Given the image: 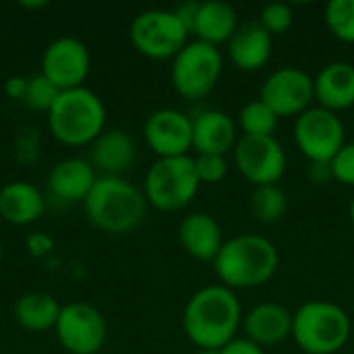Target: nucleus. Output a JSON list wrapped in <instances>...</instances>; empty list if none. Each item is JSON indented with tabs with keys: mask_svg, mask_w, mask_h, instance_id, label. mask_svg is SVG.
Returning <instances> with one entry per match:
<instances>
[{
	"mask_svg": "<svg viewBox=\"0 0 354 354\" xmlns=\"http://www.w3.org/2000/svg\"><path fill=\"white\" fill-rule=\"evenodd\" d=\"M243 307L234 290L222 284L199 288L185 305L183 330L199 351H220L236 338Z\"/></svg>",
	"mask_w": 354,
	"mask_h": 354,
	"instance_id": "obj_1",
	"label": "nucleus"
},
{
	"mask_svg": "<svg viewBox=\"0 0 354 354\" xmlns=\"http://www.w3.org/2000/svg\"><path fill=\"white\" fill-rule=\"evenodd\" d=\"M280 266L276 245L261 234H239L224 241L214 272L222 286L230 290H247L268 284Z\"/></svg>",
	"mask_w": 354,
	"mask_h": 354,
	"instance_id": "obj_2",
	"label": "nucleus"
},
{
	"mask_svg": "<svg viewBox=\"0 0 354 354\" xmlns=\"http://www.w3.org/2000/svg\"><path fill=\"white\" fill-rule=\"evenodd\" d=\"M89 222L106 234H129L145 218L147 199L122 176H97L85 199Z\"/></svg>",
	"mask_w": 354,
	"mask_h": 354,
	"instance_id": "obj_3",
	"label": "nucleus"
},
{
	"mask_svg": "<svg viewBox=\"0 0 354 354\" xmlns=\"http://www.w3.org/2000/svg\"><path fill=\"white\" fill-rule=\"evenodd\" d=\"M48 127L52 137L62 145H91L106 127L104 102L87 87L60 91L48 112Z\"/></svg>",
	"mask_w": 354,
	"mask_h": 354,
	"instance_id": "obj_4",
	"label": "nucleus"
},
{
	"mask_svg": "<svg viewBox=\"0 0 354 354\" xmlns=\"http://www.w3.org/2000/svg\"><path fill=\"white\" fill-rule=\"evenodd\" d=\"M348 313L330 301H307L292 313V340L303 354H336L351 340Z\"/></svg>",
	"mask_w": 354,
	"mask_h": 354,
	"instance_id": "obj_5",
	"label": "nucleus"
},
{
	"mask_svg": "<svg viewBox=\"0 0 354 354\" xmlns=\"http://www.w3.org/2000/svg\"><path fill=\"white\" fill-rule=\"evenodd\" d=\"M199 187L195 158H158L145 174L143 195L147 205L160 212H178L195 199Z\"/></svg>",
	"mask_w": 354,
	"mask_h": 354,
	"instance_id": "obj_6",
	"label": "nucleus"
},
{
	"mask_svg": "<svg viewBox=\"0 0 354 354\" xmlns=\"http://www.w3.org/2000/svg\"><path fill=\"white\" fill-rule=\"evenodd\" d=\"M222 68L224 60L220 48L193 39L172 58L170 79L180 97L203 100L216 89Z\"/></svg>",
	"mask_w": 354,
	"mask_h": 354,
	"instance_id": "obj_7",
	"label": "nucleus"
},
{
	"mask_svg": "<svg viewBox=\"0 0 354 354\" xmlns=\"http://www.w3.org/2000/svg\"><path fill=\"white\" fill-rule=\"evenodd\" d=\"M129 35L139 54L151 60H168L189 44L191 33L174 8H149L133 19Z\"/></svg>",
	"mask_w": 354,
	"mask_h": 354,
	"instance_id": "obj_8",
	"label": "nucleus"
},
{
	"mask_svg": "<svg viewBox=\"0 0 354 354\" xmlns=\"http://www.w3.org/2000/svg\"><path fill=\"white\" fill-rule=\"evenodd\" d=\"M295 143L309 164H330L346 143L344 124L336 112L311 106L295 118Z\"/></svg>",
	"mask_w": 354,
	"mask_h": 354,
	"instance_id": "obj_9",
	"label": "nucleus"
},
{
	"mask_svg": "<svg viewBox=\"0 0 354 354\" xmlns=\"http://www.w3.org/2000/svg\"><path fill=\"white\" fill-rule=\"evenodd\" d=\"M56 338L71 354H97L106 342V319L87 303H68L60 309L56 322Z\"/></svg>",
	"mask_w": 354,
	"mask_h": 354,
	"instance_id": "obj_10",
	"label": "nucleus"
},
{
	"mask_svg": "<svg viewBox=\"0 0 354 354\" xmlns=\"http://www.w3.org/2000/svg\"><path fill=\"white\" fill-rule=\"evenodd\" d=\"M234 164L245 180L253 187L278 185L286 172V151L276 137H239Z\"/></svg>",
	"mask_w": 354,
	"mask_h": 354,
	"instance_id": "obj_11",
	"label": "nucleus"
},
{
	"mask_svg": "<svg viewBox=\"0 0 354 354\" xmlns=\"http://www.w3.org/2000/svg\"><path fill=\"white\" fill-rule=\"evenodd\" d=\"M259 100L268 104L278 118L301 116L315 100L313 77L299 66L274 71L259 89Z\"/></svg>",
	"mask_w": 354,
	"mask_h": 354,
	"instance_id": "obj_12",
	"label": "nucleus"
},
{
	"mask_svg": "<svg viewBox=\"0 0 354 354\" xmlns=\"http://www.w3.org/2000/svg\"><path fill=\"white\" fill-rule=\"evenodd\" d=\"M89 73V50L77 37L54 39L41 56V75L60 91L83 87Z\"/></svg>",
	"mask_w": 354,
	"mask_h": 354,
	"instance_id": "obj_13",
	"label": "nucleus"
},
{
	"mask_svg": "<svg viewBox=\"0 0 354 354\" xmlns=\"http://www.w3.org/2000/svg\"><path fill=\"white\" fill-rule=\"evenodd\" d=\"M143 137L158 158L189 156V149H193V118L174 108L156 110L143 124Z\"/></svg>",
	"mask_w": 354,
	"mask_h": 354,
	"instance_id": "obj_14",
	"label": "nucleus"
},
{
	"mask_svg": "<svg viewBox=\"0 0 354 354\" xmlns=\"http://www.w3.org/2000/svg\"><path fill=\"white\" fill-rule=\"evenodd\" d=\"M245 338L266 346H276L292 338V311L280 303H259L243 315Z\"/></svg>",
	"mask_w": 354,
	"mask_h": 354,
	"instance_id": "obj_15",
	"label": "nucleus"
},
{
	"mask_svg": "<svg viewBox=\"0 0 354 354\" xmlns=\"http://www.w3.org/2000/svg\"><path fill=\"white\" fill-rule=\"evenodd\" d=\"M226 46L228 58L239 71L255 73L270 62L274 37L259 25V21H247L239 25V29Z\"/></svg>",
	"mask_w": 354,
	"mask_h": 354,
	"instance_id": "obj_16",
	"label": "nucleus"
},
{
	"mask_svg": "<svg viewBox=\"0 0 354 354\" xmlns=\"http://www.w3.org/2000/svg\"><path fill=\"white\" fill-rule=\"evenodd\" d=\"M178 241L185 253L193 259L214 263L224 245V234L214 216L205 212H193L183 218L178 226Z\"/></svg>",
	"mask_w": 354,
	"mask_h": 354,
	"instance_id": "obj_17",
	"label": "nucleus"
},
{
	"mask_svg": "<svg viewBox=\"0 0 354 354\" xmlns=\"http://www.w3.org/2000/svg\"><path fill=\"white\" fill-rule=\"evenodd\" d=\"M239 141L236 122L222 110H203L193 118V149L197 156H226Z\"/></svg>",
	"mask_w": 354,
	"mask_h": 354,
	"instance_id": "obj_18",
	"label": "nucleus"
},
{
	"mask_svg": "<svg viewBox=\"0 0 354 354\" xmlns=\"http://www.w3.org/2000/svg\"><path fill=\"white\" fill-rule=\"evenodd\" d=\"M95 180V168L87 160L66 158L52 166L48 174V189L64 203H85Z\"/></svg>",
	"mask_w": 354,
	"mask_h": 354,
	"instance_id": "obj_19",
	"label": "nucleus"
},
{
	"mask_svg": "<svg viewBox=\"0 0 354 354\" xmlns=\"http://www.w3.org/2000/svg\"><path fill=\"white\" fill-rule=\"evenodd\" d=\"M315 100L330 112H342L354 106V64L336 60L313 77Z\"/></svg>",
	"mask_w": 354,
	"mask_h": 354,
	"instance_id": "obj_20",
	"label": "nucleus"
},
{
	"mask_svg": "<svg viewBox=\"0 0 354 354\" xmlns=\"http://www.w3.org/2000/svg\"><path fill=\"white\" fill-rule=\"evenodd\" d=\"M137 158V145L133 137L122 129H108L91 143L89 164L104 172V176H120Z\"/></svg>",
	"mask_w": 354,
	"mask_h": 354,
	"instance_id": "obj_21",
	"label": "nucleus"
},
{
	"mask_svg": "<svg viewBox=\"0 0 354 354\" xmlns=\"http://www.w3.org/2000/svg\"><path fill=\"white\" fill-rule=\"evenodd\" d=\"M46 199L37 187L25 180L8 183L0 189V218L15 226H27L44 216Z\"/></svg>",
	"mask_w": 354,
	"mask_h": 354,
	"instance_id": "obj_22",
	"label": "nucleus"
},
{
	"mask_svg": "<svg viewBox=\"0 0 354 354\" xmlns=\"http://www.w3.org/2000/svg\"><path fill=\"white\" fill-rule=\"evenodd\" d=\"M239 25H241L239 15L232 4L224 0H207V2H199L191 35H195V39L199 41L218 48L220 44L230 41Z\"/></svg>",
	"mask_w": 354,
	"mask_h": 354,
	"instance_id": "obj_23",
	"label": "nucleus"
},
{
	"mask_svg": "<svg viewBox=\"0 0 354 354\" xmlns=\"http://www.w3.org/2000/svg\"><path fill=\"white\" fill-rule=\"evenodd\" d=\"M60 309L62 307L56 303L54 297L46 292H27L17 301L12 315L19 328H23L25 332L41 334L56 328Z\"/></svg>",
	"mask_w": 354,
	"mask_h": 354,
	"instance_id": "obj_24",
	"label": "nucleus"
},
{
	"mask_svg": "<svg viewBox=\"0 0 354 354\" xmlns=\"http://www.w3.org/2000/svg\"><path fill=\"white\" fill-rule=\"evenodd\" d=\"M249 209L257 222L276 224L288 212V195L278 185L253 187V193L249 197Z\"/></svg>",
	"mask_w": 354,
	"mask_h": 354,
	"instance_id": "obj_25",
	"label": "nucleus"
},
{
	"mask_svg": "<svg viewBox=\"0 0 354 354\" xmlns=\"http://www.w3.org/2000/svg\"><path fill=\"white\" fill-rule=\"evenodd\" d=\"M278 120L280 118L276 116V112L259 97L247 102L239 114V127L243 131V137H274Z\"/></svg>",
	"mask_w": 354,
	"mask_h": 354,
	"instance_id": "obj_26",
	"label": "nucleus"
},
{
	"mask_svg": "<svg viewBox=\"0 0 354 354\" xmlns=\"http://www.w3.org/2000/svg\"><path fill=\"white\" fill-rule=\"evenodd\" d=\"M330 33L344 41L354 44V0H332L324 12Z\"/></svg>",
	"mask_w": 354,
	"mask_h": 354,
	"instance_id": "obj_27",
	"label": "nucleus"
},
{
	"mask_svg": "<svg viewBox=\"0 0 354 354\" xmlns=\"http://www.w3.org/2000/svg\"><path fill=\"white\" fill-rule=\"evenodd\" d=\"M58 95H60V89L39 73V75L29 77L23 104L31 110H37V112H50V108L54 106Z\"/></svg>",
	"mask_w": 354,
	"mask_h": 354,
	"instance_id": "obj_28",
	"label": "nucleus"
},
{
	"mask_svg": "<svg viewBox=\"0 0 354 354\" xmlns=\"http://www.w3.org/2000/svg\"><path fill=\"white\" fill-rule=\"evenodd\" d=\"M259 25L274 37V35H282L292 27L295 21V12L288 4L284 2H270L261 8L259 12Z\"/></svg>",
	"mask_w": 354,
	"mask_h": 354,
	"instance_id": "obj_29",
	"label": "nucleus"
},
{
	"mask_svg": "<svg viewBox=\"0 0 354 354\" xmlns=\"http://www.w3.org/2000/svg\"><path fill=\"white\" fill-rule=\"evenodd\" d=\"M195 170H197L201 185H218L228 174L226 156H214V153L197 156L195 158Z\"/></svg>",
	"mask_w": 354,
	"mask_h": 354,
	"instance_id": "obj_30",
	"label": "nucleus"
},
{
	"mask_svg": "<svg viewBox=\"0 0 354 354\" xmlns=\"http://www.w3.org/2000/svg\"><path fill=\"white\" fill-rule=\"evenodd\" d=\"M39 133L31 127H23L15 137V158L21 164H33L39 158Z\"/></svg>",
	"mask_w": 354,
	"mask_h": 354,
	"instance_id": "obj_31",
	"label": "nucleus"
},
{
	"mask_svg": "<svg viewBox=\"0 0 354 354\" xmlns=\"http://www.w3.org/2000/svg\"><path fill=\"white\" fill-rule=\"evenodd\" d=\"M330 168H332L334 180L354 189V141L342 145V149L330 162Z\"/></svg>",
	"mask_w": 354,
	"mask_h": 354,
	"instance_id": "obj_32",
	"label": "nucleus"
},
{
	"mask_svg": "<svg viewBox=\"0 0 354 354\" xmlns=\"http://www.w3.org/2000/svg\"><path fill=\"white\" fill-rule=\"evenodd\" d=\"M220 354H266V351L259 344L251 342L249 338L236 336L234 340H230L226 346L220 348Z\"/></svg>",
	"mask_w": 354,
	"mask_h": 354,
	"instance_id": "obj_33",
	"label": "nucleus"
},
{
	"mask_svg": "<svg viewBox=\"0 0 354 354\" xmlns=\"http://www.w3.org/2000/svg\"><path fill=\"white\" fill-rule=\"evenodd\" d=\"M27 249L33 257H44L52 251V239L41 232H35L27 239Z\"/></svg>",
	"mask_w": 354,
	"mask_h": 354,
	"instance_id": "obj_34",
	"label": "nucleus"
},
{
	"mask_svg": "<svg viewBox=\"0 0 354 354\" xmlns=\"http://www.w3.org/2000/svg\"><path fill=\"white\" fill-rule=\"evenodd\" d=\"M27 83H29V77H10L4 85V91L10 100H17V102H23L25 100V93H27Z\"/></svg>",
	"mask_w": 354,
	"mask_h": 354,
	"instance_id": "obj_35",
	"label": "nucleus"
},
{
	"mask_svg": "<svg viewBox=\"0 0 354 354\" xmlns=\"http://www.w3.org/2000/svg\"><path fill=\"white\" fill-rule=\"evenodd\" d=\"M197 8H199V2H185V4H178L174 8V12L185 23L189 33H193V23H195V17H197Z\"/></svg>",
	"mask_w": 354,
	"mask_h": 354,
	"instance_id": "obj_36",
	"label": "nucleus"
},
{
	"mask_svg": "<svg viewBox=\"0 0 354 354\" xmlns=\"http://www.w3.org/2000/svg\"><path fill=\"white\" fill-rule=\"evenodd\" d=\"M307 176H309V180H311L313 185H326V183L334 180L330 164H309Z\"/></svg>",
	"mask_w": 354,
	"mask_h": 354,
	"instance_id": "obj_37",
	"label": "nucleus"
},
{
	"mask_svg": "<svg viewBox=\"0 0 354 354\" xmlns=\"http://www.w3.org/2000/svg\"><path fill=\"white\" fill-rule=\"evenodd\" d=\"M348 216H351V222H353L354 226V197L353 201H351V207H348Z\"/></svg>",
	"mask_w": 354,
	"mask_h": 354,
	"instance_id": "obj_38",
	"label": "nucleus"
},
{
	"mask_svg": "<svg viewBox=\"0 0 354 354\" xmlns=\"http://www.w3.org/2000/svg\"><path fill=\"white\" fill-rule=\"evenodd\" d=\"M197 354H220V351H199Z\"/></svg>",
	"mask_w": 354,
	"mask_h": 354,
	"instance_id": "obj_39",
	"label": "nucleus"
},
{
	"mask_svg": "<svg viewBox=\"0 0 354 354\" xmlns=\"http://www.w3.org/2000/svg\"><path fill=\"white\" fill-rule=\"evenodd\" d=\"M0 261H2V241H0Z\"/></svg>",
	"mask_w": 354,
	"mask_h": 354,
	"instance_id": "obj_40",
	"label": "nucleus"
}]
</instances>
